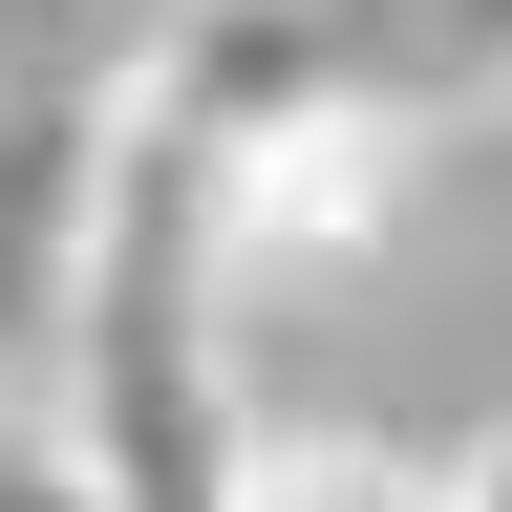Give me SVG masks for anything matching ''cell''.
<instances>
[{"instance_id":"cell-1","label":"cell","mask_w":512,"mask_h":512,"mask_svg":"<svg viewBox=\"0 0 512 512\" xmlns=\"http://www.w3.org/2000/svg\"><path fill=\"white\" fill-rule=\"evenodd\" d=\"M406 171H427V107L384 86V64L299 86V107L235 150V278H342V256H384Z\"/></svg>"},{"instance_id":"cell-2","label":"cell","mask_w":512,"mask_h":512,"mask_svg":"<svg viewBox=\"0 0 512 512\" xmlns=\"http://www.w3.org/2000/svg\"><path fill=\"white\" fill-rule=\"evenodd\" d=\"M86 192H107V86H22L0 107V363L43 384L64 278H86Z\"/></svg>"},{"instance_id":"cell-3","label":"cell","mask_w":512,"mask_h":512,"mask_svg":"<svg viewBox=\"0 0 512 512\" xmlns=\"http://www.w3.org/2000/svg\"><path fill=\"white\" fill-rule=\"evenodd\" d=\"M235 512H470V470H427V448H342V427H256V470H235Z\"/></svg>"},{"instance_id":"cell-4","label":"cell","mask_w":512,"mask_h":512,"mask_svg":"<svg viewBox=\"0 0 512 512\" xmlns=\"http://www.w3.org/2000/svg\"><path fill=\"white\" fill-rule=\"evenodd\" d=\"M0 512H107V470L64 448V406H0Z\"/></svg>"},{"instance_id":"cell-5","label":"cell","mask_w":512,"mask_h":512,"mask_svg":"<svg viewBox=\"0 0 512 512\" xmlns=\"http://www.w3.org/2000/svg\"><path fill=\"white\" fill-rule=\"evenodd\" d=\"M470 512H512V427H491V448H470Z\"/></svg>"}]
</instances>
